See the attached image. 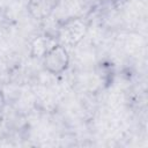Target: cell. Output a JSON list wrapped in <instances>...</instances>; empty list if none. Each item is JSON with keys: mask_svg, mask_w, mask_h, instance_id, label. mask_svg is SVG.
Here are the masks:
<instances>
[{"mask_svg": "<svg viewBox=\"0 0 148 148\" xmlns=\"http://www.w3.org/2000/svg\"><path fill=\"white\" fill-rule=\"evenodd\" d=\"M69 52L67 47L58 42L51 45L42 56L43 68L52 75H60L65 73L69 66Z\"/></svg>", "mask_w": 148, "mask_h": 148, "instance_id": "1", "label": "cell"}, {"mask_svg": "<svg viewBox=\"0 0 148 148\" xmlns=\"http://www.w3.org/2000/svg\"><path fill=\"white\" fill-rule=\"evenodd\" d=\"M87 25L80 17H69L65 20L58 28L56 39L66 47L76 46L84 37Z\"/></svg>", "mask_w": 148, "mask_h": 148, "instance_id": "2", "label": "cell"}, {"mask_svg": "<svg viewBox=\"0 0 148 148\" xmlns=\"http://www.w3.org/2000/svg\"><path fill=\"white\" fill-rule=\"evenodd\" d=\"M60 2L61 0H28L27 9L34 20L43 21L57 10Z\"/></svg>", "mask_w": 148, "mask_h": 148, "instance_id": "3", "label": "cell"}, {"mask_svg": "<svg viewBox=\"0 0 148 148\" xmlns=\"http://www.w3.org/2000/svg\"><path fill=\"white\" fill-rule=\"evenodd\" d=\"M5 108H6V96L2 91V89H0V116L3 112Z\"/></svg>", "mask_w": 148, "mask_h": 148, "instance_id": "4", "label": "cell"}]
</instances>
